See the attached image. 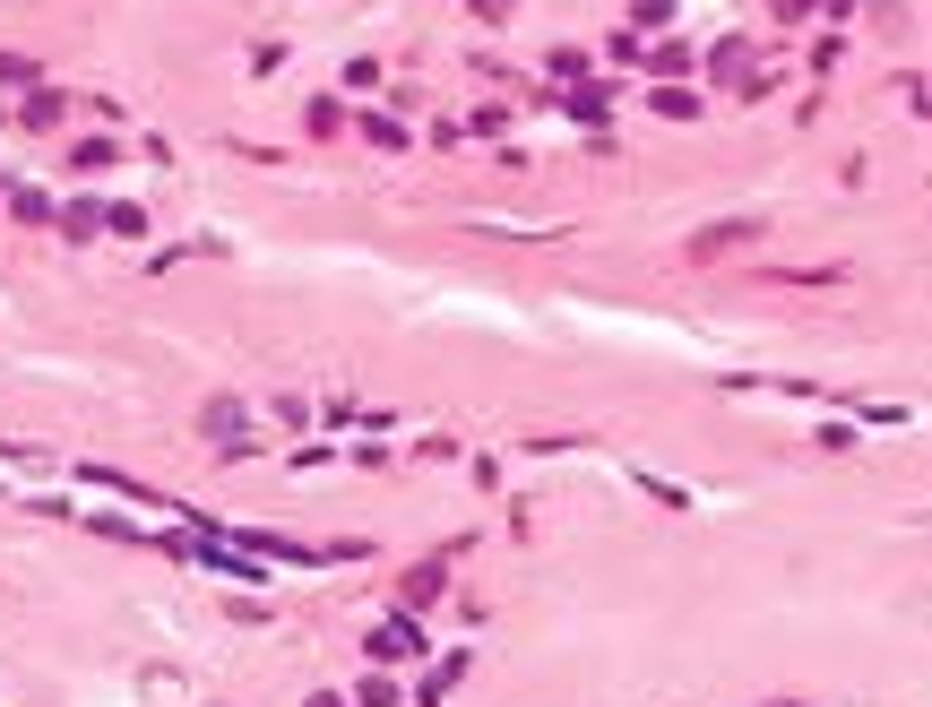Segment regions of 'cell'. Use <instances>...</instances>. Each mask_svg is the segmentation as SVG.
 <instances>
[{
    "mask_svg": "<svg viewBox=\"0 0 932 707\" xmlns=\"http://www.w3.org/2000/svg\"><path fill=\"white\" fill-rule=\"evenodd\" d=\"M311 707H346V699H329V691H320V699H311Z\"/></svg>",
    "mask_w": 932,
    "mask_h": 707,
    "instance_id": "obj_2",
    "label": "cell"
},
{
    "mask_svg": "<svg viewBox=\"0 0 932 707\" xmlns=\"http://www.w3.org/2000/svg\"><path fill=\"white\" fill-rule=\"evenodd\" d=\"M424 638H415V621H389V630H371V656L380 665H397V656H415Z\"/></svg>",
    "mask_w": 932,
    "mask_h": 707,
    "instance_id": "obj_1",
    "label": "cell"
}]
</instances>
